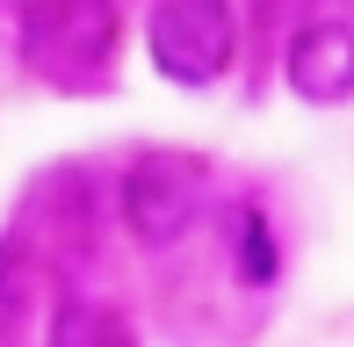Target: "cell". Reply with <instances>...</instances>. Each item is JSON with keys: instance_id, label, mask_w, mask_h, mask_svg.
Returning <instances> with one entry per match:
<instances>
[{"instance_id": "cell-5", "label": "cell", "mask_w": 354, "mask_h": 347, "mask_svg": "<svg viewBox=\"0 0 354 347\" xmlns=\"http://www.w3.org/2000/svg\"><path fill=\"white\" fill-rule=\"evenodd\" d=\"M51 268L22 239H0V340L37 347V326H51Z\"/></svg>"}, {"instance_id": "cell-1", "label": "cell", "mask_w": 354, "mask_h": 347, "mask_svg": "<svg viewBox=\"0 0 354 347\" xmlns=\"http://www.w3.org/2000/svg\"><path fill=\"white\" fill-rule=\"evenodd\" d=\"M116 210H123V232H131L145 254L181 246L188 232L210 217V160H203V152H181V145L138 152V160L123 167Z\"/></svg>"}, {"instance_id": "cell-3", "label": "cell", "mask_w": 354, "mask_h": 347, "mask_svg": "<svg viewBox=\"0 0 354 347\" xmlns=\"http://www.w3.org/2000/svg\"><path fill=\"white\" fill-rule=\"evenodd\" d=\"M152 73L174 87H217L239 58V15L232 0H159L145 15Z\"/></svg>"}, {"instance_id": "cell-7", "label": "cell", "mask_w": 354, "mask_h": 347, "mask_svg": "<svg viewBox=\"0 0 354 347\" xmlns=\"http://www.w3.org/2000/svg\"><path fill=\"white\" fill-rule=\"evenodd\" d=\"M224 232H232V268L246 290H268L275 282V232H268L261 203H239V210H224Z\"/></svg>"}, {"instance_id": "cell-2", "label": "cell", "mask_w": 354, "mask_h": 347, "mask_svg": "<svg viewBox=\"0 0 354 347\" xmlns=\"http://www.w3.org/2000/svg\"><path fill=\"white\" fill-rule=\"evenodd\" d=\"M123 44V15L116 0H37L22 15V66L51 87H102Z\"/></svg>"}, {"instance_id": "cell-4", "label": "cell", "mask_w": 354, "mask_h": 347, "mask_svg": "<svg viewBox=\"0 0 354 347\" xmlns=\"http://www.w3.org/2000/svg\"><path fill=\"white\" fill-rule=\"evenodd\" d=\"M282 80H289L297 102H311V109L354 102V22L347 15L304 22L297 37H289V51H282Z\"/></svg>"}, {"instance_id": "cell-8", "label": "cell", "mask_w": 354, "mask_h": 347, "mask_svg": "<svg viewBox=\"0 0 354 347\" xmlns=\"http://www.w3.org/2000/svg\"><path fill=\"white\" fill-rule=\"evenodd\" d=\"M347 8H354V0H347Z\"/></svg>"}, {"instance_id": "cell-6", "label": "cell", "mask_w": 354, "mask_h": 347, "mask_svg": "<svg viewBox=\"0 0 354 347\" xmlns=\"http://www.w3.org/2000/svg\"><path fill=\"white\" fill-rule=\"evenodd\" d=\"M44 347H138V326L116 304H102V297H58L51 326H44Z\"/></svg>"}]
</instances>
